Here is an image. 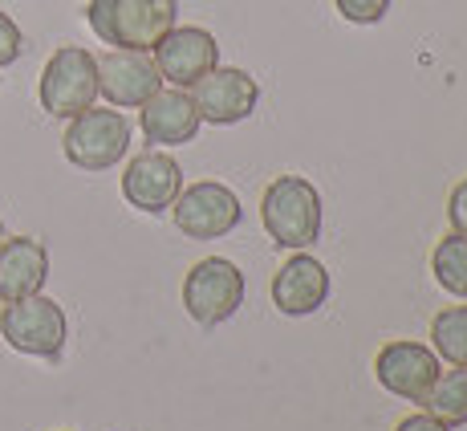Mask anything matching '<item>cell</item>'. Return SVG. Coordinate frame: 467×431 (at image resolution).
Wrapping results in <instances>:
<instances>
[{
	"mask_svg": "<svg viewBox=\"0 0 467 431\" xmlns=\"http://www.w3.org/2000/svg\"><path fill=\"white\" fill-rule=\"evenodd\" d=\"M25 53V33L16 29V21L8 13H0V69L13 66V61H21Z\"/></svg>",
	"mask_w": 467,
	"mask_h": 431,
	"instance_id": "20",
	"label": "cell"
},
{
	"mask_svg": "<svg viewBox=\"0 0 467 431\" xmlns=\"http://www.w3.org/2000/svg\"><path fill=\"white\" fill-rule=\"evenodd\" d=\"M0 240H5V220H0Z\"/></svg>",
	"mask_w": 467,
	"mask_h": 431,
	"instance_id": "23",
	"label": "cell"
},
{
	"mask_svg": "<svg viewBox=\"0 0 467 431\" xmlns=\"http://www.w3.org/2000/svg\"><path fill=\"white\" fill-rule=\"evenodd\" d=\"M175 216V228L192 240H220L232 228H240L244 208H240V195L228 184H215V179H200V184H187L183 192L171 204Z\"/></svg>",
	"mask_w": 467,
	"mask_h": 431,
	"instance_id": "7",
	"label": "cell"
},
{
	"mask_svg": "<svg viewBox=\"0 0 467 431\" xmlns=\"http://www.w3.org/2000/svg\"><path fill=\"white\" fill-rule=\"evenodd\" d=\"M66 334H69L66 310L53 298H45V293H33V298H21V301H5V310H0V338H5L16 354L61 358Z\"/></svg>",
	"mask_w": 467,
	"mask_h": 431,
	"instance_id": "5",
	"label": "cell"
},
{
	"mask_svg": "<svg viewBox=\"0 0 467 431\" xmlns=\"http://www.w3.org/2000/svg\"><path fill=\"white\" fill-rule=\"evenodd\" d=\"M179 192H183V167L167 151H142L122 172V195H127V204L147 216L171 212Z\"/></svg>",
	"mask_w": 467,
	"mask_h": 431,
	"instance_id": "12",
	"label": "cell"
},
{
	"mask_svg": "<svg viewBox=\"0 0 467 431\" xmlns=\"http://www.w3.org/2000/svg\"><path fill=\"white\" fill-rule=\"evenodd\" d=\"M139 127L147 134V142H155V147H183V142H195L203 119L195 110L192 89L163 86L159 94H150L139 106Z\"/></svg>",
	"mask_w": 467,
	"mask_h": 431,
	"instance_id": "13",
	"label": "cell"
},
{
	"mask_svg": "<svg viewBox=\"0 0 467 431\" xmlns=\"http://www.w3.org/2000/svg\"><path fill=\"white\" fill-rule=\"evenodd\" d=\"M248 281L232 260L208 257L200 265H192V273L183 277V310L192 313V321L200 326H220L244 305Z\"/></svg>",
	"mask_w": 467,
	"mask_h": 431,
	"instance_id": "6",
	"label": "cell"
},
{
	"mask_svg": "<svg viewBox=\"0 0 467 431\" xmlns=\"http://www.w3.org/2000/svg\"><path fill=\"white\" fill-rule=\"evenodd\" d=\"M374 374H379V383L390 394H399V399H407V403H423L443 371H439V354L431 346L399 338V342H386L379 350Z\"/></svg>",
	"mask_w": 467,
	"mask_h": 431,
	"instance_id": "11",
	"label": "cell"
},
{
	"mask_svg": "<svg viewBox=\"0 0 467 431\" xmlns=\"http://www.w3.org/2000/svg\"><path fill=\"white\" fill-rule=\"evenodd\" d=\"M431 273L451 298H467V237L451 232V237L439 240L435 253H431Z\"/></svg>",
	"mask_w": 467,
	"mask_h": 431,
	"instance_id": "17",
	"label": "cell"
},
{
	"mask_svg": "<svg viewBox=\"0 0 467 431\" xmlns=\"http://www.w3.org/2000/svg\"><path fill=\"white\" fill-rule=\"evenodd\" d=\"M260 220L276 248L301 253V248L317 245L321 237V192L305 175H276L265 187Z\"/></svg>",
	"mask_w": 467,
	"mask_h": 431,
	"instance_id": "2",
	"label": "cell"
},
{
	"mask_svg": "<svg viewBox=\"0 0 467 431\" xmlns=\"http://www.w3.org/2000/svg\"><path fill=\"white\" fill-rule=\"evenodd\" d=\"M41 110L53 119H78L98 102V58L82 45H61L41 69Z\"/></svg>",
	"mask_w": 467,
	"mask_h": 431,
	"instance_id": "3",
	"label": "cell"
},
{
	"mask_svg": "<svg viewBox=\"0 0 467 431\" xmlns=\"http://www.w3.org/2000/svg\"><path fill=\"white\" fill-rule=\"evenodd\" d=\"M192 98H195V110H200L203 122H212V127H236V122L256 114L260 86L248 69L215 66L212 74H203L200 82L192 86Z\"/></svg>",
	"mask_w": 467,
	"mask_h": 431,
	"instance_id": "8",
	"label": "cell"
},
{
	"mask_svg": "<svg viewBox=\"0 0 467 431\" xmlns=\"http://www.w3.org/2000/svg\"><path fill=\"white\" fill-rule=\"evenodd\" d=\"M49 281V253L33 237L0 240V301H21L45 289Z\"/></svg>",
	"mask_w": 467,
	"mask_h": 431,
	"instance_id": "15",
	"label": "cell"
},
{
	"mask_svg": "<svg viewBox=\"0 0 467 431\" xmlns=\"http://www.w3.org/2000/svg\"><path fill=\"white\" fill-rule=\"evenodd\" d=\"M447 220H451V232L467 237V175L451 187V195H447Z\"/></svg>",
	"mask_w": 467,
	"mask_h": 431,
	"instance_id": "21",
	"label": "cell"
},
{
	"mask_svg": "<svg viewBox=\"0 0 467 431\" xmlns=\"http://www.w3.org/2000/svg\"><path fill=\"white\" fill-rule=\"evenodd\" d=\"M130 119L122 110H82L61 134V151L82 172H110L130 151Z\"/></svg>",
	"mask_w": 467,
	"mask_h": 431,
	"instance_id": "4",
	"label": "cell"
},
{
	"mask_svg": "<svg viewBox=\"0 0 467 431\" xmlns=\"http://www.w3.org/2000/svg\"><path fill=\"white\" fill-rule=\"evenodd\" d=\"M334 8L349 25H379L390 13V0H334Z\"/></svg>",
	"mask_w": 467,
	"mask_h": 431,
	"instance_id": "19",
	"label": "cell"
},
{
	"mask_svg": "<svg viewBox=\"0 0 467 431\" xmlns=\"http://www.w3.org/2000/svg\"><path fill=\"white\" fill-rule=\"evenodd\" d=\"M329 298V268L321 265L317 257L293 253L281 265V273L273 277V305L285 313V318H309L317 313Z\"/></svg>",
	"mask_w": 467,
	"mask_h": 431,
	"instance_id": "14",
	"label": "cell"
},
{
	"mask_svg": "<svg viewBox=\"0 0 467 431\" xmlns=\"http://www.w3.org/2000/svg\"><path fill=\"white\" fill-rule=\"evenodd\" d=\"M159 89H163V78H159V66L150 53L110 49L98 58V94L114 110H139Z\"/></svg>",
	"mask_w": 467,
	"mask_h": 431,
	"instance_id": "10",
	"label": "cell"
},
{
	"mask_svg": "<svg viewBox=\"0 0 467 431\" xmlns=\"http://www.w3.org/2000/svg\"><path fill=\"white\" fill-rule=\"evenodd\" d=\"M431 342H435L439 363L467 366V305H451V310L435 313V321H431Z\"/></svg>",
	"mask_w": 467,
	"mask_h": 431,
	"instance_id": "18",
	"label": "cell"
},
{
	"mask_svg": "<svg viewBox=\"0 0 467 431\" xmlns=\"http://www.w3.org/2000/svg\"><path fill=\"white\" fill-rule=\"evenodd\" d=\"M394 431H451V427H447L443 419H435L431 411H423V415H407Z\"/></svg>",
	"mask_w": 467,
	"mask_h": 431,
	"instance_id": "22",
	"label": "cell"
},
{
	"mask_svg": "<svg viewBox=\"0 0 467 431\" xmlns=\"http://www.w3.org/2000/svg\"><path fill=\"white\" fill-rule=\"evenodd\" d=\"M423 407L435 419H443L447 427H463L467 424V366H455V371L439 374L431 394L423 399Z\"/></svg>",
	"mask_w": 467,
	"mask_h": 431,
	"instance_id": "16",
	"label": "cell"
},
{
	"mask_svg": "<svg viewBox=\"0 0 467 431\" xmlns=\"http://www.w3.org/2000/svg\"><path fill=\"white\" fill-rule=\"evenodd\" d=\"M159 66V78L167 86H179V89H192L203 74H212L220 66V45L208 29L200 25H175V29L163 33V41L150 49Z\"/></svg>",
	"mask_w": 467,
	"mask_h": 431,
	"instance_id": "9",
	"label": "cell"
},
{
	"mask_svg": "<svg viewBox=\"0 0 467 431\" xmlns=\"http://www.w3.org/2000/svg\"><path fill=\"white\" fill-rule=\"evenodd\" d=\"M179 5L175 0H89L86 21L98 41L114 49L150 53L163 41L167 29H175Z\"/></svg>",
	"mask_w": 467,
	"mask_h": 431,
	"instance_id": "1",
	"label": "cell"
}]
</instances>
